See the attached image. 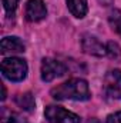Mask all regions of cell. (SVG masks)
Wrapping results in <instances>:
<instances>
[{"label":"cell","mask_w":121,"mask_h":123,"mask_svg":"<svg viewBox=\"0 0 121 123\" xmlns=\"http://www.w3.org/2000/svg\"><path fill=\"white\" fill-rule=\"evenodd\" d=\"M16 105H17L19 107H22L23 110H27V112L34 110V107H36V102H34V97H33L31 93L17 94V97H16Z\"/></svg>","instance_id":"cell-10"},{"label":"cell","mask_w":121,"mask_h":123,"mask_svg":"<svg viewBox=\"0 0 121 123\" xmlns=\"http://www.w3.org/2000/svg\"><path fill=\"white\" fill-rule=\"evenodd\" d=\"M51 96L56 100H88L91 96L88 83L84 79H70L51 89Z\"/></svg>","instance_id":"cell-1"},{"label":"cell","mask_w":121,"mask_h":123,"mask_svg":"<svg viewBox=\"0 0 121 123\" xmlns=\"http://www.w3.org/2000/svg\"><path fill=\"white\" fill-rule=\"evenodd\" d=\"M1 122L3 123H29V120L23 116H20L16 112H11L9 109H3L1 112Z\"/></svg>","instance_id":"cell-11"},{"label":"cell","mask_w":121,"mask_h":123,"mask_svg":"<svg viewBox=\"0 0 121 123\" xmlns=\"http://www.w3.org/2000/svg\"><path fill=\"white\" fill-rule=\"evenodd\" d=\"M104 90L111 99H121V70L113 69L104 77Z\"/></svg>","instance_id":"cell-5"},{"label":"cell","mask_w":121,"mask_h":123,"mask_svg":"<svg viewBox=\"0 0 121 123\" xmlns=\"http://www.w3.org/2000/svg\"><path fill=\"white\" fill-rule=\"evenodd\" d=\"M81 44H83V50L88 55H93V56H105L107 55V49L105 46L94 36H90V34H86L81 40Z\"/></svg>","instance_id":"cell-7"},{"label":"cell","mask_w":121,"mask_h":123,"mask_svg":"<svg viewBox=\"0 0 121 123\" xmlns=\"http://www.w3.org/2000/svg\"><path fill=\"white\" fill-rule=\"evenodd\" d=\"M67 1V7L70 10V13L74 16V17H84L87 14V0H66Z\"/></svg>","instance_id":"cell-9"},{"label":"cell","mask_w":121,"mask_h":123,"mask_svg":"<svg viewBox=\"0 0 121 123\" xmlns=\"http://www.w3.org/2000/svg\"><path fill=\"white\" fill-rule=\"evenodd\" d=\"M105 49H107V56H110L111 59L114 60L121 59V47L116 42H108L105 44Z\"/></svg>","instance_id":"cell-12"},{"label":"cell","mask_w":121,"mask_h":123,"mask_svg":"<svg viewBox=\"0 0 121 123\" xmlns=\"http://www.w3.org/2000/svg\"><path fill=\"white\" fill-rule=\"evenodd\" d=\"M46 16H47V9H46V4H44L43 0H29L27 1V4H26V19L29 22H31V23L40 22Z\"/></svg>","instance_id":"cell-6"},{"label":"cell","mask_w":121,"mask_h":123,"mask_svg":"<svg viewBox=\"0 0 121 123\" xmlns=\"http://www.w3.org/2000/svg\"><path fill=\"white\" fill-rule=\"evenodd\" d=\"M1 73L10 82H22L27 74V63L20 57H7L1 62Z\"/></svg>","instance_id":"cell-2"},{"label":"cell","mask_w":121,"mask_h":123,"mask_svg":"<svg viewBox=\"0 0 121 123\" xmlns=\"http://www.w3.org/2000/svg\"><path fill=\"white\" fill-rule=\"evenodd\" d=\"M0 49H1L3 55H7V53H23L24 49H26V46H24V43L19 37H16V36H7V37L1 39Z\"/></svg>","instance_id":"cell-8"},{"label":"cell","mask_w":121,"mask_h":123,"mask_svg":"<svg viewBox=\"0 0 121 123\" xmlns=\"http://www.w3.org/2000/svg\"><path fill=\"white\" fill-rule=\"evenodd\" d=\"M67 73V66L61 62L47 57L41 62V79L44 82H51Z\"/></svg>","instance_id":"cell-4"},{"label":"cell","mask_w":121,"mask_h":123,"mask_svg":"<svg viewBox=\"0 0 121 123\" xmlns=\"http://www.w3.org/2000/svg\"><path fill=\"white\" fill-rule=\"evenodd\" d=\"M107 123H121V112H116L107 117Z\"/></svg>","instance_id":"cell-15"},{"label":"cell","mask_w":121,"mask_h":123,"mask_svg":"<svg viewBox=\"0 0 121 123\" xmlns=\"http://www.w3.org/2000/svg\"><path fill=\"white\" fill-rule=\"evenodd\" d=\"M20 0H3V7L7 13V16H14V12L19 6Z\"/></svg>","instance_id":"cell-14"},{"label":"cell","mask_w":121,"mask_h":123,"mask_svg":"<svg viewBox=\"0 0 121 123\" xmlns=\"http://www.w3.org/2000/svg\"><path fill=\"white\" fill-rule=\"evenodd\" d=\"M100 3H103L104 6H110L113 3V0H100Z\"/></svg>","instance_id":"cell-16"},{"label":"cell","mask_w":121,"mask_h":123,"mask_svg":"<svg viewBox=\"0 0 121 123\" xmlns=\"http://www.w3.org/2000/svg\"><path fill=\"white\" fill-rule=\"evenodd\" d=\"M44 116L50 123H80L81 119L73 112L66 110L61 106L50 105L44 110Z\"/></svg>","instance_id":"cell-3"},{"label":"cell","mask_w":121,"mask_h":123,"mask_svg":"<svg viewBox=\"0 0 121 123\" xmlns=\"http://www.w3.org/2000/svg\"><path fill=\"white\" fill-rule=\"evenodd\" d=\"M110 25L113 27V30H116L121 36V12L120 10H114L110 14Z\"/></svg>","instance_id":"cell-13"}]
</instances>
